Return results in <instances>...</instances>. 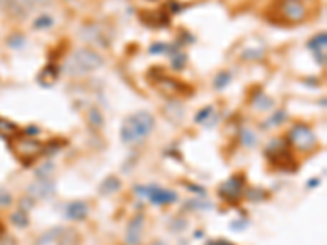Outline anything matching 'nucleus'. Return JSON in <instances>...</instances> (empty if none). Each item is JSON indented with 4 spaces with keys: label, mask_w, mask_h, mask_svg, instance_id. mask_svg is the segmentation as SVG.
<instances>
[{
    "label": "nucleus",
    "mask_w": 327,
    "mask_h": 245,
    "mask_svg": "<svg viewBox=\"0 0 327 245\" xmlns=\"http://www.w3.org/2000/svg\"><path fill=\"white\" fill-rule=\"evenodd\" d=\"M156 126L154 116L147 112H138L133 113L128 118H124L121 124L120 136L124 144L133 146V144H141L142 141H146L147 136L152 132Z\"/></svg>",
    "instance_id": "nucleus-1"
},
{
    "label": "nucleus",
    "mask_w": 327,
    "mask_h": 245,
    "mask_svg": "<svg viewBox=\"0 0 327 245\" xmlns=\"http://www.w3.org/2000/svg\"><path fill=\"white\" fill-rule=\"evenodd\" d=\"M105 61L95 49L92 48H79L75 49L72 56L67 59L64 64V72L72 77H79V75L90 74L100 67H103Z\"/></svg>",
    "instance_id": "nucleus-2"
},
{
    "label": "nucleus",
    "mask_w": 327,
    "mask_h": 245,
    "mask_svg": "<svg viewBox=\"0 0 327 245\" xmlns=\"http://www.w3.org/2000/svg\"><path fill=\"white\" fill-rule=\"evenodd\" d=\"M265 157L268 159L273 167L280 168L281 172H295L296 160L293 159L288 146H285L281 141H273L270 146L265 149Z\"/></svg>",
    "instance_id": "nucleus-3"
},
{
    "label": "nucleus",
    "mask_w": 327,
    "mask_h": 245,
    "mask_svg": "<svg viewBox=\"0 0 327 245\" xmlns=\"http://www.w3.org/2000/svg\"><path fill=\"white\" fill-rule=\"evenodd\" d=\"M10 147L15 152V155L18 157L23 164H31L33 160H36L38 155L43 154V144L38 139L33 138H20L16 136L10 139Z\"/></svg>",
    "instance_id": "nucleus-4"
},
{
    "label": "nucleus",
    "mask_w": 327,
    "mask_h": 245,
    "mask_svg": "<svg viewBox=\"0 0 327 245\" xmlns=\"http://www.w3.org/2000/svg\"><path fill=\"white\" fill-rule=\"evenodd\" d=\"M287 138H288L290 144L299 150H313L317 144L316 134L313 132V129L309 128V126H306L303 123L291 126Z\"/></svg>",
    "instance_id": "nucleus-5"
},
{
    "label": "nucleus",
    "mask_w": 327,
    "mask_h": 245,
    "mask_svg": "<svg viewBox=\"0 0 327 245\" xmlns=\"http://www.w3.org/2000/svg\"><path fill=\"white\" fill-rule=\"evenodd\" d=\"M134 191L138 195L147 198L152 205L156 206H164V205H172L179 199V195L172 190H167L159 187V185H147V187H136Z\"/></svg>",
    "instance_id": "nucleus-6"
},
{
    "label": "nucleus",
    "mask_w": 327,
    "mask_h": 245,
    "mask_svg": "<svg viewBox=\"0 0 327 245\" xmlns=\"http://www.w3.org/2000/svg\"><path fill=\"white\" fill-rule=\"evenodd\" d=\"M244 183L246 176L244 175H232L231 179H228L224 183L220 185L217 188V195L228 203H237L244 193Z\"/></svg>",
    "instance_id": "nucleus-7"
},
{
    "label": "nucleus",
    "mask_w": 327,
    "mask_h": 245,
    "mask_svg": "<svg viewBox=\"0 0 327 245\" xmlns=\"http://www.w3.org/2000/svg\"><path fill=\"white\" fill-rule=\"evenodd\" d=\"M82 38L85 41H90V43H95L102 48H108L112 44V33L108 30H103L102 25L92 23V25H85V28L82 30Z\"/></svg>",
    "instance_id": "nucleus-8"
},
{
    "label": "nucleus",
    "mask_w": 327,
    "mask_h": 245,
    "mask_svg": "<svg viewBox=\"0 0 327 245\" xmlns=\"http://www.w3.org/2000/svg\"><path fill=\"white\" fill-rule=\"evenodd\" d=\"M154 83H156V87L167 97H177V95H188V94H191V88L187 87L185 83L175 80L172 77H167L165 74L162 75V77H159L157 80H154Z\"/></svg>",
    "instance_id": "nucleus-9"
},
{
    "label": "nucleus",
    "mask_w": 327,
    "mask_h": 245,
    "mask_svg": "<svg viewBox=\"0 0 327 245\" xmlns=\"http://www.w3.org/2000/svg\"><path fill=\"white\" fill-rule=\"evenodd\" d=\"M280 12L283 18L290 23H299L306 16V7L301 0H281Z\"/></svg>",
    "instance_id": "nucleus-10"
},
{
    "label": "nucleus",
    "mask_w": 327,
    "mask_h": 245,
    "mask_svg": "<svg viewBox=\"0 0 327 245\" xmlns=\"http://www.w3.org/2000/svg\"><path fill=\"white\" fill-rule=\"evenodd\" d=\"M144 221H146V217L141 213L131 219L128 222L126 232H124V243L126 245H139L141 243L142 231H144Z\"/></svg>",
    "instance_id": "nucleus-11"
},
{
    "label": "nucleus",
    "mask_w": 327,
    "mask_h": 245,
    "mask_svg": "<svg viewBox=\"0 0 327 245\" xmlns=\"http://www.w3.org/2000/svg\"><path fill=\"white\" fill-rule=\"evenodd\" d=\"M139 20L149 28H167L170 25V16L164 10H144L139 13Z\"/></svg>",
    "instance_id": "nucleus-12"
},
{
    "label": "nucleus",
    "mask_w": 327,
    "mask_h": 245,
    "mask_svg": "<svg viewBox=\"0 0 327 245\" xmlns=\"http://www.w3.org/2000/svg\"><path fill=\"white\" fill-rule=\"evenodd\" d=\"M56 193V183L51 179H45V180H36L35 183H31L28 187V195L35 199H48L54 196Z\"/></svg>",
    "instance_id": "nucleus-13"
},
{
    "label": "nucleus",
    "mask_w": 327,
    "mask_h": 245,
    "mask_svg": "<svg viewBox=\"0 0 327 245\" xmlns=\"http://www.w3.org/2000/svg\"><path fill=\"white\" fill-rule=\"evenodd\" d=\"M308 48L313 51L316 56L317 64H321L322 67H325V48H327V33L321 31L317 33L316 36H313L308 41Z\"/></svg>",
    "instance_id": "nucleus-14"
},
{
    "label": "nucleus",
    "mask_w": 327,
    "mask_h": 245,
    "mask_svg": "<svg viewBox=\"0 0 327 245\" xmlns=\"http://www.w3.org/2000/svg\"><path fill=\"white\" fill-rule=\"evenodd\" d=\"M89 216V205L85 201H71L66 206V219L69 221H83Z\"/></svg>",
    "instance_id": "nucleus-15"
},
{
    "label": "nucleus",
    "mask_w": 327,
    "mask_h": 245,
    "mask_svg": "<svg viewBox=\"0 0 327 245\" xmlns=\"http://www.w3.org/2000/svg\"><path fill=\"white\" fill-rule=\"evenodd\" d=\"M162 113L172 124H180L183 116H185V109H183V105L179 100H170V101H167Z\"/></svg>",
    "instance_id": "nucleus-16"
},
{
    "label": "nucleus",
    "mask_w": 327,
    "mask_h": 245,
    "mask_svg": "<svg viewBox=\"0 0 327 245\" xmlns=\"http://www.w3.org/2000/svg\"><path fill=\"white\" fill-rule=\"evenodd\" d=\"M59 74H61L59 65H56V64H48V65L45 67V69L39 72V75H38L39 85H41V87H51L53 83L57 80V77H59Z\"/></svg>",
    "instance_id": "nucleus-17"
},
{
    "label": "nucleus",
    "mask_w": 327,
    "mask_h": 245,
    "mask_svg": "<svg viewBox=\"0 0 327 245\" xmlns=\"http://www.w3.org/2000/svg\"><path fill=\"white\" fill-rule=\"evenodd\" d=\"M121 190V180L116 175H108L106 179L98 185V193L102 196H110Z\"/></svg>",
    "instance_id": "nucleus-18"
},
{
    "label": "nucleus",
    "mask_w": 327,
    "mask_h": 245,
    "mask_svg": "<svg viewBox=\"0 0 327 245\" xmlns=\"http://www.w3.org/2000/svg\"><path fill=\"white\" fill-rule=\"evenodd\" d=\"M18 132H20L18 124H15L13 121L0 116V138L10 141V139L18 136Z\"/></svg>",
    "instance_id": "nucleus-19"
},
{
    "label": "nucleus",
    "mask_w": 327,
    "mask_h": 245,
    "mask_svg": "<svg viewBox=\"0 0 327 245\" xmlns=\"http://www.w3.org/2000/svg\"><path fill=\"white\" fill-rule=\"evenodd\" d=\"M87 120H89V124L92 126V128H95V129H102L103 124H105V118H103L102 112H100L97 106H92L89 109Z\"/></svg>",
    "instance_id": "nucleus-20"
},
{
    "label": "nucleus",
    "mask_w": 327,
    "mask_h": 245,
    "mask_svg": "<svg viewBox=\"0 0 327 245\" xmlns=\"http://www.w3.org/2000/svg\"><path fill=\"white\" fill-rule=\"evenodd\" d=\"M252 105L257 109H260V112H267V109H272L273 108L275 101L270 97H267L265 94H262V92H258V94L254 95V98H252Z\"/></svg>",
    "instance_id": "nucleus-21"
},
{
    "label": "nucleus",
    "mask_w": 327,
    "mask_h": 245,
    "mask_svg": "<svg viewBox=\"0 0 327 245\" xmlns=\"http://www.w3.org/2000/svg\"><path fill=\"white\" fill-rule=\"evenodd\" d=\"M62 231H64V229H62V227H59V226L51 227V229H49L48 232H45V234L38 239L36 245H48V243H51V242L57 240V239H59V235H61Z\"/></svg>",
    "instance_id": "nucleus-22"
},
{
    "label": "nucleus",
    "mask_w": 327,
    "mask_h": 245,
    "mask_svg": "<svg viewBox=\"0 0 327 245\" xmlns=\"http://www.w3.org/2000/svg\"><path fill=\"white\" fill-rule=\"evenodd\" d=\"M231 79H232V74L229 71H221L216 74V77L213 80V87L216 90H224L226 87L231 83Z\"/></svg>",
    "instance_id": "nucleus-23"
},
{
    "label": "nucleus",
    "mask_w": 327,
    "mask_h": 245,
    "mask_svg": "<svg viewBox=\"0 0 327 245\" xmlns=\"http://www.w3.org/2000/svg\"><path fill=\"white\" fill-rule=\"evenodd\" d=\"M267 196H268V193H267L264 188H260V187L249 188V190L246 191V198H247V201H250V203H262V201L267 199Z\"/></svg>",
    "instance_id": "nucleus-24"
},
{
    "label": "nucleus",
    "mask_w": 327,
    "mask_h": 245,
    "mask_svg": "<svg viewBox=\"0 0 327 245\" xmlns=\"http://www.w3.org/2000/svg\"><path fill=\"white\" fill-rule=\"evenodd\" d=\"M59 245H79V235L72 229H66L61 232L59 239H57Z\"/></svg>",
    "instance_id": "nucleus-25"
},
{
    "label": "nucleus",
    "mask_w": 327,
    "mask_h": 245,
    "mask_svg": "<svg viewBox=\"0 0 327 245\" xmlns=\"http://www.w3.org/2000/svg\"><path fill=\"white\" fill-rule=\"evenodd\" d=\"M10 221L15 227H20V229H25V227H28L30 224L28 214L25 213V211H16V213H13L10 216Z\"/></svg>",
    "instance_id": "nucleus-26"
},
{
    "label": "nucleus",
    "mask_w": 327,
    "mask_h": 245,
    "mask_svg": "<svg viewBox=\"0 0 327 245\" xmlns=\"http://www.w3.org/2000/svg\"><path fill=\"white\" fill-rule=\"evenodd\" d=\"M54 172V164L53 162H45L41 167H38L35 170V176L36 180H45V179H51V173Z\"/></svg>",
    "instance_id": "nucleus-27"
},
{
    "label": "nucleus",
    "mask_w": 327,
    "mask_h": 245,
    "mask_svg": "<svg viewBox=\"0 0 327 245\" xmlns=\"http://www.w3.org/2000/svg\"><path fill=\"white\" fill-rule=\"evenodd\" d=\"M287 118H288V113L285 112V109H278V112H275L272 115L270 120L265 121L267 124L264 126V128H275V126H280L285 120H287Z\"/></svg>",
    "instance_id": "nucleus-28"
},
{
    "label": "nucleus",
    "mask_w": 327,
    "mask_h": 245,
    "mask_svg": "<svg viewBox=\"0 0 327 245\" xmlns=\"http://www.w3.org/2000/svg\"><path fill=\"white\" fill-rule=\"evenodd\" d=\"M241 142H242V146H246V147H254L257 144V138L250 129L242 128L241 129Z\"/></svg>",
    "instance_id": "nucleus-29"
},
{
    "label": "nucleus",
    "mask_w": 327,
    "mask_h": 245,
    "mask_svg": "<svg viewBox=\"0 0 327 245\" xmlns=\"http://www.w3.org/2000/svg\"><path fill=\"white\" fill-rule=\"evenodd\" d=\"M53 25H54L53 16L41 15V16H38L35 21H33V28H35V30H48V28H51Z\"/></svg>",
    "instance_id": "nucleus-30"
},
{
    "label": "nucleus",
    "mask_w": 327,
    "mask_h": 245,
    "mask_svg": "<svg viewBox=\"0 0 327 245\" xmlns=\"http://www.w3.org/2000/svg\"><path fill=\"white\" fill-rule=\"evenodd\" d=\"M25 43H27V39H25V36L20 35V33H13V35L7 38V46L12 49H21Z\"/></svg>",
    "instance_id": "nucleus-31"
},
{
    "label": "nucleus",
    "mask_w": 327,
    "mask_h": 245,
    "mask_svg": "<svg viewBox=\"0 0 327 245\" xmlns=\"http://www.w3.org/2000/svg\"><path fill=\"white\" fill-rule=\"evenodd\" d=\"M214 113V108L209 105V106H205V108H201L200 112L195 115V123L198 124H206L209 121V116H211Z\"/></svg>",
    "instance_id": "nucleus-32"
},
{
    "label": "nucleus",
    "mask_w": 327,
    "mask_h": 245,
    "mask_svg": "<svg viewBox=\"0 0 327 245\" xmlns=\"http://www.w3.org/2000/svg\"><path fill=\"white\" fill-rule=\"evenodd\" d=\"M187 61H188V57L185 53H175L172 54V67L175 71H182L183 67L187 65Z\"/></svg>",
    "instance_id": "nucleus-33"
},
{
    "label": "nucleus",
    "mask_w": 327,
    "mask_h": 245,
    "mask_svg": "<svg viewBox=\"0 0 327 245\" xmlns=\"http://www.w3.org/2000/svg\"><path fill=\"white\" fill-rule=\"evenodd\" d=\"M169 43H154L149 46V54H164V53H169Z\"/></svg>",
    "instance_id": "nucleus-34"
},
{
    "label": "nucleus",
    "mask_w": 327,
    "mask_h": 245,
    "mask_svg": "<svg viewBox=\"0 0 327 245\" xmlns=\"http://www.w3.org/2000/svg\"><path fill=\"white\" fill-rule=\"evenodd\" d=\"M187 208L188 209H211L213 205L208 201H198V199H190L187 203Z\"/></svg>",
    "instance_id": "nucleus-35"
},
{
    "label": "nucleus",
    "mask_w": 327,
    "mask_h": 245,
    "mask_svg": "<svg viewBox=\"0 0 327 245\" xmlns=\"http://www.w3.org/2000/svg\"><path fill=\"white\" fill-rule=\"evenodd\" d=\"M59 150H61L59 141H51V142H48V144L43 147V154H46V155H54V154H57Z\"/></svg>",
    "instance_id": "nucleus-36"
},
{
    "label": "nucleus",
    "mask_w": 327,
    "mask_h": 245,
    "mask_svg": "<svg viewBox=\"0 0 327 245\" xmlns=\"http://www.w3.org/2000/svg\"><path fill=\"white\" fill-rule=\"evenodd\" d=\"M187 219H183V217H177V219H173V222H172V231L173 232H182V231H185L187 229Z\"/></svg>",
    "instance_id": "nucleus-37"
},
{
    "label": "nucleus",
    "mask_w": 327,
    "mask_h": 245,
    "mask_svg": "<svg viewBox=\"0 0 327 245\" xmlns=\"http://www.w3.org/2000/svg\"><path fill=\"white\" fill-rule=\"evenodd\" d=\"M12 205V195L7 190L0 188V206H10Z\"/></svg>",
    "instance_id": "nucleus-38"
},
{
    "label": "nucleus",
    "mask_w": 327,
    "mask_h": 245,
    "mask_svg": "<svg viewBox=\"0 0 327 245\" xmlns=\"http://www.w3.org/2000/svg\"><path fill=\"white\" fill-rule=\"evenodd\" d=\"M262 53L260 51H254V49H247L244 54H242V59H262Z\"/></svg>",
    "instance_id": "nucleus-39"
},
{
    "label": "nucleus",
    "mask_w": 327,
    "mask_h": 245,
    "mask_svg": "<svg viewBox=\"0 0 327 245\" xmlns=\"http://www.w3.org/2000/svg\"><path fill=\"white\" fill-rule=\"evenodd\" d=\"M187 190L188 191H193V193H197V195H201V196L206 195V190L203 187H198V185H193V183H187Z\"/></svg>",
    "instance_id": "nucleus-40"
},
{
    "label": "nucleus",
    "mask_w": 327,
    "mask_h": 245,
    "mask_svg": "<svg viewBox=\"0 0 327 245\" xmlns=\"http://www.w3.org/2000/svg\"><path fill=\"white\" fill-rule=\"evenodd\" d=\"M247 224L249 222L247 221H242V219H239V221H232L231 222V229L232 231H244Z\"/></svg>",
    "instance_id": "nucleus-41"
},
{
    "label": "nucleus",
    "mask_w": 327,
    "mask_h": 245,
    "mask_svg": "<svg viewBox=\"0 0 327 245\" xmlns=\"http://www.w3.org/2000/svg\"><path fill=\"white\" fill-rule=\"evenodd\" d=\"M167 8H170V10H172V13H179V12L182 10L180 4H179V2H173V0H170V2L167 4Z\"/></svg>",
    "instance_id": "nucleus-42"
},
{
    "label": "nucleus",
    "mask_w": 327,
    "mask_h": 245,
    "mask_svg": "<svg viewBox=\"0 0 327 245\" xmlns=\"http://www.w3.org/2000/svg\"><path fill=\"white\" fill-rule=\"evenodd\" d=\"M319 183H321V179H311L308 183H306V187L309 188V190H314V188H317L319 187Z\"/></svg>",
    "instance_id": "nucleus-43"
},
{
    "label": "nucleus",
    "mask_w": 327,
    "mask_h": 245,
    "mask_svg": "<svg viewBox=\"0 0 327 245\" xmlns=\"http://www.w3.org/2000/svg\"><path fill=\"white\" fill-rule=\"evenodd\" d=\"M206 245H232L229 240H224V239H217V240H209Z\"/></svg>",
    "instance_id": "nucleus-44"
},
{
    "label": "nucleus",
    "mask_w": 327,
    "mask_h": 245,
    "mask_svg": "<svg viewBox=\"0 0 327 245\" xmlns=\"http://www.w3.org/2000/svg\"><path fill=\"white\" fill-rule=\"evenodd\" d=\"M27 132L31 136V134H38V132H39V129L36 128V126H30V128H27Z\"/></svg>",
    "instance_id": "nucleus-45"
},
{
    "label": "nucleus",
    "mask_w": 327,
    "mask_h": 245,
    "mask_svg": "<svg viewBox=\"0 0 327 245\" xmlns=\"http://www.w3.org/2000/svg\"><path fill=\"white\" fill-rule=\"evenodd\" d=\"M27 2H30V4H46L48 0H27Z\"/></svg>",
    "instance_id": "nucleus-46"
},
{
    "label": "nucleus",
    "mask_w": 327,
    "mask_h": 245,
    "mask_svg": "<svg viewBox=\"0 0 327 245\" xmlns=\"http://www.w3.org/2000/svg\"><path fill=\"white\" fill-rule=\"evenodd\" d=\"M66 4H72V2H75V0H64Z\"/></svg>",
    "instance_id": "nucleus-47"
}]
</instances>
